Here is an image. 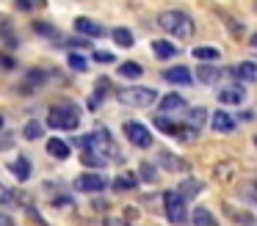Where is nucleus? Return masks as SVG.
I'll use <instances>...</instances> for the list:
<instances>
[{
	"label": "nucleus",
	"mask_w": 257,
	"mask_h": 226,
	"mask_svg": "<svg viewBox=\"0 0 257 226\" xmlns=\"http://www.w3.org/2000/svg\"><path fill=\"white\" fill-rule=\"evenodd\" d=\"M47 124L53 130H78L80 124V108L72 102V99H64V102L53 105L47 110Z\"/></svg>",
	"instance_id": "obj_1"
},
{
	"label": "nucleus",
	"mask_w": 257,
	"mask_h": 226,
	"mask_svg": "<svg viewBox=\"0 0 257 226\" xmlns=\"http://www.w3.org/2000/svg\"><path fill=\"white\" fill-rule=\"evenodd\" d=\"M158 25H161L163 31H169L172 36H177V39H191L194 36V20H191L185 11H163V14L158 17Z\"/></svg>",
	"instance_id": "obj_2"
},
{
	"label": "nucleus",
	"mask_w": 257,
	"mask_h": 226,
	"mask_svg": "<svg viewBox=\"0 0 257 226\" xmlns=\"http://www.w3.org/2000/svg\"><path fill=\"white\" fill-rule=\"evenodd\" d=\"M116 99L127 108H150L158 102V91L155 88H144V86H130V88H119Z\"/></svg>",
	"instance_id": "obj_3"
},
{
	"label": "nucleus",
	"mask_w": 257,
	"mask_h": 226,
	"mask_svg": "<svg viewBox=\"0 0 257 226\" xmlns=\"http://www.w3.org/2000/svg\"><path fill=\"white\" fill-rule=\"evenodd\" d=\"M163 209H166V218L172 223H185V201L180 198L177 190H166L163 193Z\"/></svg>",
	"instance_id": "obj_4"
},
{
	"label": "nucleus",
	"mask_w": 257,
	"mask_h": 226,
	"mask_svg": "<svg viewBox=\"0 0 257 226\" xmlns=\"http://www.w3.org/2000/svg\"><path fill=\"white\" fill-rule=\"evenodd\" d=\"M124 135H127V141L133 143V146H139V149H150L152 146V132L147 130L144 124H139V121H127V124H124Z\"/></svg>",
	"instance_id": "obj_5"
},
{
	"label": "nucleus",
	"mask_w": 257,
	"mask_h": 226,
	"mask_svg": "<svg viewBox=\"0 0 257 226\" xmlns=\"http://www.w3.org/2000/svg\"><path fill=\"white\" fill-rule=\"evenodd\" d=\"M105 185H108V179L102 174H80L78 179H75V187L83 190V193H100Z\"/></svg>",
	"instance_id": "obj_6"
},
{
	"label": "nucleus",
	"mask_w": 257,
	"mask_h": 226,
	"mask_svg": "<svg viewBox=\"0 0 257 226\" xmlns=\"http://www.w3.org/2000/svg\"><path fill=\"white\" fill-rule=\"evenodd\" d=\"M163 80L172 83V86H191V83H194V75H191L188 66H172V69L163 72Z\"/></svg>",
	"instance_id": "obj_7"
},
{
	"label": "nucleus",
	"mask_w": 257,
	"mask_h": 226,
	"mask_svg": "<svg viewBox=\"0 0 257 226\" xmlns=\"http://www.w3.org/2000/svg\"><path fill=\"white\" fill-rule=\"evenodd\" d=\"M75 31L83 33V36H97V39H100L102 33H105V31H102L100 22L89 20V17H78V20H75Z\"/></svg>",
	"instance_id": "obj_8"
},
{
	"label": "nucleus",
	"mask_w": 257,
	"mask_h": 226,
	"mask_svg": "<svg viewBox=\"0 0 257 226\" xmlns=\"http://www.w3.org/2000/svg\"><path fill=\"white\" fill-rule=\"evenodd\" d=\"M243 99H246V91L240 86H227L218 91V102H224V105H240Z\"/></svg>",
	"instance_id": "obj_9"
},
{
	"label": "nucleus",
	"mask_w": 257,
	"mask_h": 226,
	"mask_svg": "<svg viewBox=\"0 0 257 226\" xmlns=\"http://www.w3.org/2000/svg\"><path fill=\"white\" fill-rule=\"evenodd\" d=\"M210 124L216 132H232L235 130V119L229 113H224V110H216V113L210 116Z\"/></svg>",
	"instance_id": "obj_10"
},
{
	"label": "nucleus",
	"mask_w": 257,
	"mask_h": 226,
	"mask_svg": "<svg viewBox=\"0 0 257 226\" xmlns=\"http://www.w3.org/2000/svg\"><path fill=\"white\" fill-rule=\"evenodd\" d=\"M152 53L161 61H166V58H174V55H177V47H174L172 42H166V39H155V42H152Z\"/></svg>",
	"instance_id": "obj_11"
},
{
	"label": "nucleus",
	"mask_w": 257,
	"mask_h": 226,
	"mask_svg": "<svg viewBox=\"0 0 257 226\" xmlns=\"http://www.w3.org/2000/svg\"><path fill=\"white\" fill-rule=\"evenodd\" d=\"M202 182L199 179H185V182H180V198H183V201H188V198H194V196H199L202 193Z\"/></svg>",
	"instance_id": "obj_12"
},
{
	"label": "nucleus",
	"mask_w": 257,
	"mask_h": 226,
	"mask_svg": "<svg viewBox=\"0 0 257 226\" xmlns=\"http://www.w3.org/2000/svg\"><path fill=\"white\" fill-rule=\"evenodd\" d=\"M229 75H235V77H240V80H246V83H251V80H257V64H251V61H243V64H238Z\"/></svg>",
	"instance_id": "obj_13"
},
{
	"label": "nucleus",
	"mask_w": 257,
	"mask_h": 226,
	"mask_svg": "<svg viewBox=\"0 0 257 226\" xmlns=\"http://www.w3.org/2000/svg\"><path fill=\"white\" fill-rule=\"evenodd\" d=\"M183 108H185V97H180V94L161 97V113H172V110H183Z\"/></svg>",
	"instance_id": "obj_14"
},
{
	"label": "nucleus",
	"mask_w": 257,
	"mask_h": 226,
	"mask_svg": "<svg viewBox=\"0 0 257 226\" xmlns=\"http://www.w3.org/2000/svg\"><path fill=\"white\" fill-rule=\"evenodd\" d=\"M9 168H12V174L17 176L20 182H25L31 176V163H28V157H23V154H20L14 163H9Z\"/></svg>",
	"instance_id": "obj_15"
},
{
	"label": "nucleus",
	"mask_w": 257,
	"mask_h": 226,
	"mask_svg": "<svg viewBox=\"0 0 257 226\" xmlns=\"http://www.w3.org/2000/svg\"><path fill=\"white\" fill-rule=\"evenodd\" d=\"M47 154H53V157H58V160H67L69 157V143L61 141V138H53V141H47Z\"/></svg>",
	"instance_id": "obj_16"
},
{
	"label": "nucleus",
	"mask_w": 257,
	"mask_h": 226,
	"mask_svg": "<svg viewBox=\"0 0 257 226\" xmlns=\"http://www.w3.org/2000/svg\"><path fill=\"white\" fill-rule=\"evenodd\" d=\"M194 58L196 61H218L221 58V50L210 47V44H202V47H194Z\"/></svg>",
	"instance_id": "obj_17"
},
{
	"label": "nucleus",
	"mask_w": 257,
	"mask_h": 226,
	"mask_svg": "<svg viewBox=\"0 0 257 226\" xmlns=\"http://www.w3.org/2000/svg\"><path fill=\"white\" fill-rule=\"evenodd\" d=\"M161 163L166 165L169 171H185L188 168V163H185L183 157H177V154H172V152H161Z\"/></svg>",
	"instance_id": "obj_18"
},
{
	"label": "nucleus",
	"mask_w": 257,
	"mask_h": 226,
	"mask_svg": "<svg viewBox=\"0 0 257 226\" xmlns=\"http://www.w3.org/2000/svg\"><path fill=\"white\" fill-rule=\"evenodd\" d=\"M80 160H83V165H89V168H105L108 165V160L102 157L100 152H94V149H86Z\"/></svg>",
	"instance_id": "obj_19"
},
{
	"label": "nucleus",
	"mask_w": 257,
	"mask_h": 226,
	"mask_svg": "<svg viewBox=\"0 0 257 226\" xmlns=\"http://www.w3.org/2000/svg\"><path fill=\"white\" fill-rule=\"evenodd\" d=\"M194 226H218V223L207 207H196L194 209Z\"/></svg>",
	"instance_id": "obj_20"
},
{
	"label": "nucleus",
	"mask_w": 257,
	"mask_h": 226,
	"mask_svg": "<svg viewBox=\"0 0 257 226\" xmlns=\"http://www.w3.org/2000/svg\"><path fill=\"white\" fill-rule=\"evenodd\" d=\"M218 77H221V72H218L216 66H199V69H196V80L199 83H216Z\"/></svg>",
	"instance_id": "obj_21"
},
{
	"label": "nucleus",
	"mask_w": 257,
	"mask_h": 226,
	"mask_svg": "<svg viewBox=\"0 0 257 226\" xmlns=\"http://www.w3.org/2000/svg\"><path fill=\"white\" fill-rule=\"evenodd\" d=\"M119 75L127 77V80H136V77L144 75V69H141V64H136V61H127V64L119 66Z\"/></svg>",
	"instance_id": "obj_22"
},
{
	"label": "nucleus",
	"mask_w": 257,
	"mask_h": 226,
	"mask_svg": "<svg viewBox=\"0 0 257 226\" xmlns=\"http://www.w3.org/2000/svg\"><path fill=\"white\" fill-rule=\"evenodd\" d=\"M113 187H116V190H133L136 187V174H130V171L119 174L116 179H113Z\"/></svg>",
	"instance_id": "obj_23"
},
{
	"label": "nucleus",
	"mask_w": 257,
	"mask_h": 226,
	"mask_svg": "<svg viewBox=\"0 0 257 226\" xmlns=\"http://www.w3.org/2000/svg\"><path fill=\"white\" fill-rule=\"evenodd\" d=\"M113 42L119 47H133V33H130V28H116L113 31Z\"/></svg>",
	"instance_id": "obj_24"
},
{
	"label": "nucleus",
	"mask_w": 257,
	"mask_h": 226,
	"mask_svg": "<svg viewBox=\"0 0 257 226\" xmlns=\"http://www.w3.org/2000/svg\"><path fill=\"white\" fill-rule=\"evenodd\" d=\"M205 119H207V110H205V108L188 110V127H194V130H199V127L205 124Z\"/></svg>",
	"instance_id": "obj_25"
},
{
	"label": "nucleus",
	"mask_w": 257,
	"mask_h": 226,
	"mask_svg": "<svg viewBox=\"0 0 257 226\" xmlns=\"http://www.w3.org/2000/svg\"><path fill=\"white\" fill-rule=\"evenodd\" d=\"M42 132H45V127L39 124V121H34L31 119L28 124H25V130H23V135L28 138V141H36V138H42Z\"/></svg>",
	"instance_id": "obj_26"
},
{
	"label": "nucleus",
	"mask_w": 257,
	"mask_h": 226,
	"mask_svg": "<svg viewBox=\"0 0 257 226\" xmlns=\"http://www.w3.org/2000/svg\"><path fill=\"white\" fill-rule=\"evenodd\" d=\"M227 215H229V218L235 220V223H246V226H254V218H251L249 212H238V209H235V207H229V204H227Z\"/></svg>",
	"instance_id": "obj_27"
},
{
	"label": "nucleus",
	"mask_w": 257,
	"mask_h": 226,
	"mask_svg": "<svg viewBox=\"0 0 257 226\" xmlns=\"http://www.w3.org/2000/svg\"><path fill=\"white\" fill-rule=\"evenodd\" d=\"M141 179H144V182H155L158 179V168L152 163H141Z\"/></svg>",
	"instance_id": "obj_28"
},
{
	"label": "nucleus",
	"mask_w": 257,
	"mask_h": 226,
	"mask_svg": "<svg viewBox=\"0 0 257 226\" xmlns=\"http://www.w3.org/2000/svg\"><path fill=\"white\" fill-rule=\"evenodd\" d=\"M67 64L72 66V69H78V72H86V66H89V64H86V58H83V55H78V53H69Z\"/></svg>",
	"instance_id": "obj_29"
},
{
	"label": "nucleus",
	"mask_w": 257,
	"mask_h": 226,
	"mask_svg": "<svg viewBox=\"0 0 257 226\" xmlns=\"http://www.w3.org/2000/svg\"><path fill=\"white\" fill-rule=\"evenodd\" d=\"M155 127H158V130H163V132H169V135H172V132H174V127H177V124H172L169 119L158 116V119H155Z\"/></svg>",
	"instance_id": "obj_30"
},
{
	"label": "nucleus",
	"mask_w": 257,
	"mask_h": 226,
	"mask_svg": "<svg viewBox=\"0 0 257 226\" xmlns=\"http://www.w3.org/2000/svg\"><path fill=\"white\" fill-rule=\"evenodd\" d=\"M94 61H100V64H111V61H113V53H108V50H97V53H94Z\"/></svg>",
	"instance_id": "obj_31"
},
{
	"label": "nucleus",
	"mask_w": 257,
	"mask_h": 226,
	"mask_svg": "<svg viewBox=\"0 0 257 226\" xmlns=\"http://www.w3.org/2000/svg\"><path fill=\"white\" fill-rule=\"evenodd\" d=\"M36 33H39V36H56V28L45 25V22H36Z\"/></svg>",
	"instance_id": "obj_32"
},
{
	"label": "nucleus",
	"mask_w": 257,
	"mask_h": 226,
	"mask_svg": "<svg viewBox=\"0 0 257 226\" xmlns=\"http://www.w3.org/2000/svg\"><path fill=\"white\" fill-rule=\"evenodd\" d=\"M0 66H6V69H14V58L6 53H0Z\"/></svg>",
	"instance_id": "obj_33"
},
{
	"label": "nucleus",
	"mask_w": 257,
	"mask_h": 226,
	"mask_svg": "<svg viewBox=\"0 0 257 226\" xmlns=\"http://www.w3.org/2000/svg\"><path fill=\"white\" fill-rule=\"evenodd\" d=\"M28 80H34V83H42V80H45V72H42V69H34V72H28Z\"/></svg>",
	"instance_id": "obj_34"
},
{
	"label": "nucleus",
	"mask_w": 257,
	"mask_h": 226,
	"mask_svg": "<svg viewBox=\"0 0 257 226\" xmlns=\"http://www.w3.org/2000/svg\"><path fill=\"white\" fill-rule=\"evenodd\" d=\"M102 226H127V220H122V218H105V220H102Z\"/></svg>",
	"instance_id": "obj_35"
},
{
	"label": "nucleus",
	"mask_w": 257,
	"mask_h": 226,
	"mask_svg": "<svg viewBox=\"0 0 257 226\" xmlns=\"http://www.w3.org/2000/svg\"><path fill=\"white\" fill-rule=\"evenodd\" d=\"M34 3H36V0H17V9L20 11H31V9H34Z\"/></svg>",
	"instance_id": "obj_36"
},
{
	"label": "nucleus",
	"mask_w": 257,
	"mask_h": 226,
	"mask_svg": "<svg viewBox=\"0 0 257 226\" xmlns=\"http://www.w3.org/2000/svg\"><path fill=\"white\" fill-rule=\"evenodd\" d=\"M0 226H17V223H14V218H12V215L0 212Z\"/></svg>",
	"instance_id": "obj_37"
},
{
	"label": "nucleus",
	"mask_w": 257,
	"mask_h": 226,
	"mask_svg": "<svg viewBox=\"0 0 257 226\" xmlns=\"http://www.w3.org/2000/svg\"><path fill=\"white\" fill-rule=\"evenodd\" d=\"M6 201H9V187L0 182V204H6Z\"/></svg>",
	"instance_id": "obj_38"
},
{
	"label": "nucleus",
	"mask_w": 257,
	"mask_h": 226,
	"mask_svg": "<svg viewBox=\"0 0 257 226\" xmlns=\"http://www.w3.org/2000/svg\"><path fill=\"white\" fill-rule=\"evenodd\" d=\"M69 44H72V47H86L83 39H69Z\"/></svg>",
	"instance_id": "obj_39"
},
{
	"label": "nucleus",
	"mask_w": 257,
	"mask_h": 226,
	"mask_svg": "<svg viewBox=\"0 0 257 226\" xmlns=\"http://www.w3.org/2000/svg\"><path fill=\"white\" fill-rule=\"evenodd\" d=\"M251 44H254V50H257V36H251Z\"/></svg>",
	"instance_id": "obj_40"
},
{
	"label": "nucleus",
	"mask_w": 257,
	"mask_h": 226,
	"mask_svg": "<svg viewBox=\"0 0 257 226\" xmlns=\"http://www.w3.org/2000/svg\"><path fill=\"white\" fill-rule=\"evenodd\" d=\"M0 130H3V116H0Z\"/></svg>",
	"instance_id": "obj_41"
},
{
	"label": "nucleus",
	"mask_w": 257,
	"mask_h": 226,
	"mask_svg": "<svg viewBox=\"0 0 257 226\" xmlns=\"http://www.w3.org/2000/svg\"><path fill=\"white\" fill-rule=\"evenodd\" d=\"M254 143H257V135H254Z\"/></svg>",
	"instance_id": "obj_42"
}]
</instances>
